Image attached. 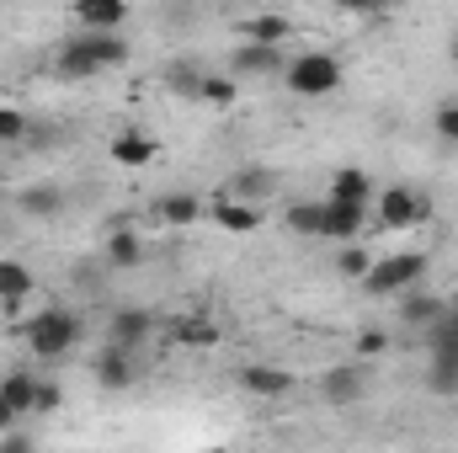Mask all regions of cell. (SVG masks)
<instances>
[{"mask_svg":"<svg viewBox=\"0 0 458 453\" xmlns=\"http://www.w3.org/2000/svg\"><path fill=\"white\" fill-rule=\"evenodd\" d=\"M229 70L234 75H283L288 70V59H283V43H240L234 54H229Z\"/></svg>","mask_w":458,"mask_h":453,"instance_id":"8992f818","label":"cell"},{"mask_svg":"<svg viewBox=\"0 0 458 453\" xmlns=\"http://www.w3.org/2000/svg\"><path fill=\"white\" fill-rule=\"evenodd\" d=\"M437 331H448V337L458 341V304H454V310H448V315H443V321H437Z\"/></svg>","mask_w":458,"mask_h":453,"instance_id":"836d02e7","label":"cell"},{"mask_svg":"<svg viewBox=\"0 0 458 453\" xmlns=\"http://www.w3.org/2000/svg\"><path fill=\"white\" fill-rule=\"evenodd\" d=\"M16 209H21V214H38V219H48V214H59V209H64V192H59V187H27V192H16Z\"/></svg>","mask_w":458,"mask_h":453,"instance_id":"cb8c5ba5","label":"cell"},{"mask_svg":"<svg viewBox=\"0 0 458 453\" xmlns=\"http://www.w3.org/2000/svg\"><path fill=\"white\" fill-rule=\"evenodd\" d=\"M331 5H342L346 16H384L389 11V0H331Z\"/></svg>","mask_w":458,"mask_h":453,"instance_id":"1f68e13d","label":"cell"},{"mask_svg":"<svg viewBox=\"0 0 458 453\" xmlns=\"http://www.w3.org/2000/svg\"><path fill=\"white\" fill-rule=\"evenodd\" d=\"M107 261L123 267V272L144 267V235H139V229H113V235H107Z\"/></svg>","mask_w":458,"mask_h":453,"instance_id":"e0dca14e","label":"cell"},{"mask_svg":"<svg viewBox=\"0 0 458 453\" xmlns=\"http://www.w3.org/2000/svg\"><path fill=\"white\" fill-rule=\"evenodd\" d=\"M283 81L293 97H331L342 86V59L336 54H299V59H288Z\"/></svg>","mask_w":458,"mask_h":453,"instance_id":"277c9868","label":"cell"},{"mask_svg":"<svg viewBox=\"0 0 458 453\" xmlns=\"http://www.w3.org/2000/svg\"><path fill=\"white\" fill-rule=\"evenodd\" d=\"M320 389H326V400H331V406H357V395L368 389L362 363H336V368H326Z\"/></svg>","mask_w":458,"mask_h":453,"instance_id":"9c48e42d","label":"cell"},{"mask_svg":"<svg viewBox=\"0 0 458 453\" xmlns=\"http://www.w3.org/2000/svg\"><path fill=\"white\" fill-rule=\"evenodd\" d=\"M91 373H97V384L102 389H128L133 384V357H128V346H102L97 352V363H91Z\"/></svg>","mask_w":458,"mask_h":453,"instance_id":"30bf717a","label":"cell"},{"mask_svg":"<svg viewBox=\"0 0 458 453\" xmlns=\"http://www.w3.org/2000/svg\"><path fill=\"white\" fill-rule=\"evenodd\" d=\"M21 139H27V113L0 107V144H21Z\"/></svg>","mask_w":458,"mask_h":453,"instance_id":"f546056e","label":"cell"},{"mask_svg":"<svg viewBox=\"0 0 458 453\" xmlns=\"http://www.w3.org/2000/svg\"><path fill=\"white\" fill-rule=\"evenodd\" d=\"M288 229L299 235V240H326V198L320 203H288Z\"/></svg>","mask_w":458,"mask_h":453,"instance_id":"2e32d148","label":"cell"},{"mask_svg":"<svg viewBox=\"0 0 458 453\" xmlns=\"http://www.w3.org/2000/svg\"><path fill=\"white\" fill-rule=\"evenodd\" d=\"M75 16L91 32H117L123 16H128V0H75Z\"/></svg>","mask_w":458,"mask_h":453,"instance_id":"5bb4252c","label":"cell"},{"mask_svg":"<svg viewBox=\"0 0 458 453\" xmlns=\"http://www.w3.org/2000/svg\"><path fill=\"white\" fill-rule=\"evenodd\" d=\"M155 214H160L165 225H192V219L203 214V198H192V192H165V198L155 203Z\"/></svg>","mask_w":458,"mask_h":453,"instance_id":"7402d4cb","label":"cell"},{"mask_svg":"<svg viewBox=\"0 0 458 453\" xmlns=\"http://www.w3.org/2000/svg\"><path fill=\"white\" fill-rule=\"evenodd\" d=\"M427 384L437 395H458V346H432V373Z\"/></svg>","mask_w":458,"mask_h":453,"instance_id":"ffe728a7","label":"cell"},{"mask_svg":"<svg viewBox=\"0 0 458 453\" xmlns=\"http://www.w3.org/2000/svg\"><path fill=\"white\" fill-rule=\"evenodd\" d=\"M432 123H437V139L443 144H458V102H437Z\"/></svg>","mask_w":458,"mask_h":453,"instance_id":"4dcf8cb0","label":"cell"},{"mask_svg":"<svg viewBox=\"0 0 458 453\" xmlns=\"http://www.w3.org/2000/svg\"><path fill=\"white\" fill-rule=\"evenodd\" d=\"M225 192H234V198H245V203H256V198H272L277 192V176L272 171H245V176H234Z\"/></svg>","mask_w":458,"mask_h":453,"instance_id":"d4e9b609","label":"cell"},{"mask_svg":"<svg viewBox=\"0 0 458 453\" xmlns=\"http://www.w3.org/2000/svg\"><path fill=\"white\" fill-rule=\"evenodd\" d=\"M0 395L11 400V411H16V416H27V411H32V400H38V379H32L27 368H16L11 379H0Z\"/></svg>","mask_w":458,"mask_h":453,"instance_id":"603a6c76","label":"cell"},{"mask_svg":"<svg viewBox=\"0 0 458 453\" xmlns=\"http://www.w3.org/2000/svg\"><path fill=\"white\" fill-rule=\"evenodd\" d=\"M107 155H113L117 166L139 171V166H149V160H155V139H149V133H139V128H128V133H117L113 144H107Z\"/></svg>","mask_w":458,"mask_h":453,"instance_id":"9a60e30c","label":"cell"},{"mask_svg":"<svg viewBox=\"0 0 458 453\" xmlns=\"http://www.w3.org/2000/svg\"><path fill=\"white\" fill-rule=\"evenodd\" d=\"M240 32H245L250 43H288V32H293V21H288V16H277V11H261V16H250V21H240Z\"/></svg>","mask_w":458,"mask_h":453,"instance_id":"d6986e66","label":"cell"},{"mask_svg":"<svg viewBox=\"0 0 458 453\" xmlns=\"http://www.w3.org/2000/svg\"><path fill=\"white\" fill-rule=\"evenodd\" d=\"M128 59V43L117 38V32H75L64 48H59V59H54V75H64V81H91V75H102V70H117Z\"/></svg>","mask_w":458,"mask_h":453,"instance_id":"6da1fadb","label":"cell"},{"mask_svg":"<svg viewBox=\"0 0 458 453\" xmlns=\"http://www.w3.org/2000/svg\"><path fill=\"white\" fill-rule=\"evenodd\" d=\"M149 326H155L149 310H117L113 315V341L117 346H139V341L149 337Z\"/></svg>","mask_w":458,"mask_h":453,"instance_id":"44dd1931","label":"cell"},{"mask_svg":"<svg viewBox=\"0 0 458 453\" xmlns=\"http://www.w3.org/2000/svg\"><path fill=\"white\" fill-rule=\"evenodd\" d=\"M214 219H219L229 235H250V229H261V209H256V203H245V198H234V192H219Z\"/></svg>","mask_w":458,"mask_h":453,"instance_id":"8fae6325","label":"cell"},{"mask_svg":"<svg viewBox=\"0 0 458 453\" xmlns=\"http://www.w3.org/2000/svg\"><path fill=\"white\" fill-rule=\"evenodd\" d=\"M448 54H454V64H458V27H454V43H448Z\"/></svg>","mask_w":458,"mask_h":453,"instance_id":"8d00e7d4","label":"cell"},{"mask_svg":"<svg viewBox=\"0 0 458 453\" xmlns=\"http://www.w3.org/2000/svg\"><path fill=\"white\" fill-rule=\"evenodd\" d=\"M421 278H427V256H421V251H400V256H384V261L368 267L362 294H373V299H394V294L416 288Z\"/></svg>","mask_w":458,"mask_h":453,"instance_id":"3957f363","label":"cell"},{"mask_svg":"<svg viewBox=\"0 0 458 453\" xmlns=\"http://www.w3.org/2000/svg\"><path fill=\"white\" fill-rule=\"evenodd\" d=\"M198 86H203V70L198 64H171V91L176 97H198Z\"/></svg>","mask_w":458,"mask_h":453,"instance_id":"f1b7e54d","label":"cell"},{"mask_svg":"<svg viewBox=\"0 0 458 453\" xmlns=\"http://www.w3.org/2000/svg\"><path fill=\"white\" fill-rule=\"evenodd\" d=\"M368 267H373V256H368L357 240H346L342 256H336V272H342V278H352V283H362V278H368Z\"/></svg>","mask_w":458,"mask_h":453,"instance_id":"4316f807","label":"cell"},{"mask_svg":"<svg viewBox=\"0 0 458 453\" xmlns=\"http://www.w3.org/2000/svg\"><path fill=\"white\" fill-rule=\"evenodd\" d=\"M394 299H400V326H416V331H432V326L448 315V304H443L437 294H421V283L405 288V294H394Z\"/></svg>","mask_w":458,"mask_h":453,"instance_id":"ba28073f","label":"cell"},{"mask_svg":"<svg viewBox=\"0 0 458 453\" xmlns=\"http://www.w3.org/2000/svg\"><path fill=\"white\" fill-rule=\"evenodd\" d=\"M176 341L182 346H214L219 341V326L203 321V315H187V321H176Z\"/></svg>","mask_w":458,"mask_h":453,"instance_id":"484cf974","label":"cell"},{"mask_svg":"<svg viewBox=\"0 0 458 453\" xmlns=\"http://www.w3.org/2000/svg\"><path fill=\"white\" fill-rule=\"evenodd\" d=\"M378 346H384V337H378V331H368V337L357 341V352H378Z\"/></svg>","mask_w":458,"mask_h":453,"instance_id":"e575fe53","label":"cell"},{"mask_svg":"<svg viewBox=\"0 0 458 453\" xmlns=\"http://www.w3.org/2000/svg\"><path fill=\"white\" fill-rule=\"evenodd\" d=\"M362 214H368V203L326 198V240H357L362 235Z\"/></svg>","mask_w":458,"mask_h":453,"instance_id":"7c38bea8","label":"cell"},{"mask_svg":"<svg viewBox=\"0 0 458 453\" xmlns=\"http://www.w3.org/2000/svg\"><path fill=\"white\" fill-rule=\"evenodd\" d=\"M373 203H378L384 229H416V225H427V214H432L427 192H416V187H389V192H378Z\"/></svg>","mask_w":458,"mask_h":453,"instance_id":"5b68a950","label":"cell"},{"mask_svg":"<svg viewBox=\"0 0 458 453\" xmlns=\"http://www.w3.org/2000/svg\"><path fill=\"white\" fill-rule=\"evenodd\" d=\"M16 331H21L27 346H32L38 363H54V357H64V352L81 341V315H75V310H43V315L21 321Z\"/></svg>","mask_w":458,"mask_h":453,"instance_id":"7a4b0ae2","label":"cell"},{"mask_svg":"<svg viewBox=\"0 0 458 453\" xmlns=\"http://www.w3.org/2000/svg\"><path fill=\"white\" fill-rule=\"evenodd\" d=\"M240 389L256 395V400H283L293 389V373L288 368H272V363H245L240 368Z\"/></svg>","mask_w":458,"mask_h":453,"instance_id":"52a82bcc","label":"cell"},{"mask_svg":"<svg viewBox=\"0 0 458 453\" xmlns=\"http://www.w3.org/2000/svg\"><path fill=\"white\" fill-rule=\"evenodd\" d=\"M32 294V267L16 261V256H0V304L16 315V304Z\"/></svg>","mask_w":458,"mask_h":453,"instance_id":"4fadbf2b","label":"cell"},{"mask_svg":"<svg viewBox=\"0 0 458 453\" xmlns=\"http://www.w3.org/2000/svg\"><path fill=\"white\" fill-rule=\"evenodd\" d=\"M11 422H16V411H11V400L0 395V427H11Z\"/></svg>","mask_w":458,"mask_h":453,"instance_id":"d590c367","label":"cell"},{"mask_svg":"<svg viewBox=\"0 0 458 453\" xmlns=\"http://www.w3.org/2000/svg\"><path fill=\"white\" fill-rule=\"evenodd\" d=\"M59 400H64V395H59L54 384H38V400H32V411H59Z\"/></svg>","mask_w":458,"mask_h":453,"instance_id":"d6a6232c","label":"cell"},{"mask_svg":"<svg viewBox=\"0 0 458 453\" xmlns=\"http://www.w3.org/2000/svg\"><path fill=\"white\" fill-rule=\"evenodd\" d=\"M331 198H342V203H373L378 192H373V176H368V171L346 166V171L331 176Z\"/></svg>","mask_w":458,"mask_h":453,"instance_id":"ac0fdd59","label":"cell"},{"mask_svg":"<svg viewBox=\"0 0 458 453\" xmlns=\"http://www.w3.org/2000/svg\"><path fill=\"white\" fill-rule=\"evenodd\" d=\"M198 102H208V107H229V102H234V75H203Z\"/></svg>","mask_w":458,"mask_h":453,"instance_id":"83f0119b","label":"cell"}]
</instances>
